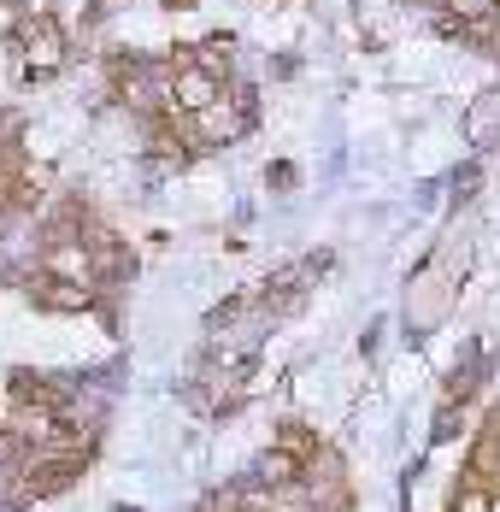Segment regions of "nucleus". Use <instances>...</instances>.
Here are the masks:
<instances>
[{"instance_id":"39448f33","label":"nucleus","mask_w":500,"mask_h":512,"mask_svg":"<svg viewBox=\"0 0 500 512\" xmlns=\"http://www.w3.org/2000/svg\"><path fill=\"white\" fill-rule=\"evenodd\" d=\"M159 6H171V12H189V6H195V0H159Z\"/></svg>"},{"instance_id":"7ed1b4c3","label":"nucleus","mask_w":500,"mask_h":512,"mask_svg":"<svg viewBox=\"0 0 500 512\" xmlns=\"http://www.w3.org/2000/svg\"><path fill=\"white\" fill-rule=\"evenodd\" d=\"M189 59H195L200 71H212V77H224V71H230V59H236V48H230V36H206L200 48H189Z\"/></svg>"},{"instance_id":"f257e3e1","label":"nucleus","mask_w":500,"mask_h":512,"mask_svg":"<svg viewBox=\"0 0 500 512\" xmlns=\"http://www.w3.org/2000/svg\"><path fill=\"white\" fill-rule=\"evenodd\" d=\"M18 53H24V71L30 77H53V71H65V59H71V30L42 12V18H30L24 30H18Z\"/></svg>"},{"instance_id":"20e7f679","label":"nucleus","mask_w":500,"mask_h":512,"mask_svg":"<svg viewBox=\"0 0 500 512\" xmlns=\"http://www.w3.org/2000/svg\"><path fill=\"white\" fill-rule=\"evenodd\" d=\"M265 177H271V183H277V189H295V165H289V159H277V165H271V171H265Z\"/></svg>"},{"instance_id":"f03ea898","label":"nucleus","mask_w":500,"mask_h":512,"mask_svg":"<svg viewBox=\"0 0 500 512\" xmlns=\"http://www.w3.org/2000/svg\"><path fill=\"white\" fill-rule=\"evenodd\" d=\"M224 95V77H212V71H200L195 59L189 65H177V77H171V112H206V106Z\"/></svg>"}]
</instances>
